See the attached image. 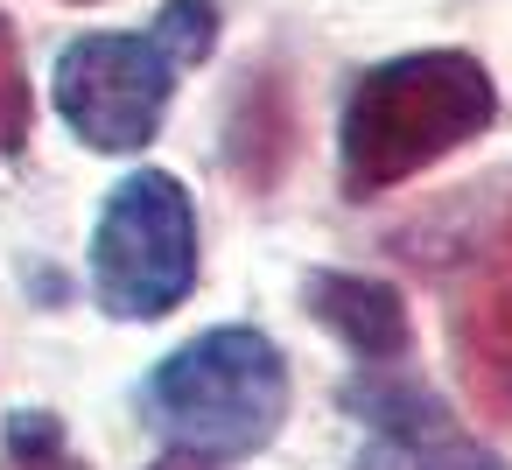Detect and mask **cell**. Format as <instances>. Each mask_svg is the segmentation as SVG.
Segmentation results:
<instances>
[{"instance_id": "cell-1", "label": "cell", "mask_w": 512, "mask_h": 470, "mask_svg": "<svg viewBox=\"0 0 512 470\" xmlns=\"http://www.w3.org/2000/svg\"><path fill=\"white\" fill-rule=\"evenodd\" d=\"M498 120V85L463 50H407L372 64L337 120V169L351 197L400 190Z\"/></svg>"}, {"instance_id": "cell-2", "label": "cell", "mask_w": 512, "mask_h": 470, "mask_svg": "<svg viewBox=\"0 0 512 470\" xmlns=\"http://www.w3.org/2000/svg\"><path fill=\"white\" fill-rule=\"evenodd\" d=\"M218 15L204 0H169L141 36H78L57 57V113L92 155H141L162 134L176 78L211 57Z\"/></svg>"}, {"instance_id": "cell-3", "label": "cell", "mask_w": 512, "mask_h": 470, "mask_svg": "<svg viewBox=\"0 0 512 470\" xmlns=\"http://www.w3.org/2000/svg\"><path fill=\"white\" fill-rule=\"evenodd\" d=\"M148 414L183 456L239 463V456L267 449L274 428L288 421V365L267 330L218 323L155 365Z\"/></svg>"}, {"instance_id": "cell-4", "label": "cell", "mask_w": 512, "mask_h": 470, "mask_svg": "<svg viewBox=\"0 0 512 470\" xmlns=\"http://www.w3.org/2000/svg\"><path fill=\"white\" fill-rule=\"evenodd\" d=\"M197 288V204L176 176L134 169L106 190L92 232V295L106 316L155 323Z\"/></svg>"}, {"instance_id": "cell-5", "label": "cell", "mask_w": 512, "mask_h": 470, "mask_svg": "<svg viewBox=\"0 0 512 470\" xmlns=\"http://www.w3.org/2000/svg\"><path fill=\"white\" fill-rule=\"evenodd\" d=\"M435 281L449 295V344L470 400L491 421H512V183L456 218Z\"/></svg>"}, {"instance_id": "cell-6", "label": "cell", "mask_w": 512, "mask_h": 470, "mask_svg": "<svg viewBox=\"0 0 512 470\" xmlns=\"http://www.w3.org/2000/svg\"><path fill=\"white\" fill-rule=\"evenodd\" d=\"M337 400L365 428L358 470H505V456L477 442L407 358L358 365Z\"/></svg>"}, {"instance_id": "cell-7", "label": "cell", "mask_w": 512, "mask_h": 470, "mask_svg": "<svg viewBox=\"0 0 512 470\" xmlns=\"http://www.w3.org/2000/svg\"><path fill=\"white\" fill-rule=\"evenodd\" d=\"M309 316L323 330H337L365 365H386V358H407L414 330H407V309H400V288L372 281V274H309L302 288Z\"/></svg>"}, {"instance_id": "cell-8", "label": "cell", "mask_w": 512, "mask_h": 470, "mask_svg": "<svg viewBox=\"0 0 512 470\" xmlns=\"http://www.w3.org/2000/svg\"><path fill=\"white\" fill-rule=\"evenodd\" d=\"M36 127V99H29V71H22V43L15 22L0 15V155H22Z\"/></svg>"}, {"instance_id": "cell-9", "label": "cell", "mask_w": 512, "mask_h": 470, "mask_svg": "<svg viewBox=\"0 0 512 470\" xmlns=\"http://www.w3.org/2000/svg\"><path fill=\"white\" fill-rule=\"evenodd\" d=\"M0 456H8V470H85L64 442V428L50 414H8V435H0Z\"/></svg>"}, {"instance_id": "cell-10", "label": "cell", "mask_w": 512, "mask_h": 470, "mask_svg": "<svg viewBox=\"0 0 512 470\" xmlns=\"http://www.w3.org/2000/svg\"><path fill=\"white\" fill-rule=\"evenodd\" d=\"M148 470H218V463H204V456H183V449H169L162 463H148Z\"/></svg>"}, {"instance_id": "cell-11", "label": "cell", "mask_w": 512, "mask_h": 470, "mask_svg": "<svg viewBox=\"0 0 512 470\" xmlns=\"http://www.w3.org/2000/svg\"><path fill=\"white\" fill-rule=\"evenodd\" d=\"M78 8H85V0H78Z\"/></svg>"}]
</instances>
